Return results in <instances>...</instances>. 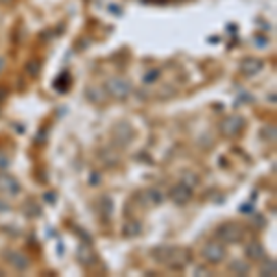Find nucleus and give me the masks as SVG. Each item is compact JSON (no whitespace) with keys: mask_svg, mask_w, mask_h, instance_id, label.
I'll list each match as a JSON object with an SVG mask.
<instances>
[{"mask_svg":"<svg viewBox=\"0 0 277 277\" xmlns=\"http://www.w3.org/2000/svg\"><path fill=\"white\" fill-rule=\"evenodd\" d=\"M152 257L170 270H183L191 262V251L187 248H176V246H157L152 251Z\"/></svg>","mask_w":277,"mask_h":277,"instance_id":"obj_1","label":"nucleus"},{"mask_svg":"<svg viewBox=\"0 0 277 277\" xmlns=\"http://www.w3.org/2000/svg\"><path fill=\"white\" fill-rule=\"evenodd\" d=\"M261 275H275L277 273V268H275V262L273 261H264L262 262L261 270H259Z\"/></svg>","mask_w":277,"mask_h":277,"instance_id":"obj_16","label":"nucleus"},{"mask_svg":"<svg viewBox=\"0 0 277 277\" xmlns=\"http://www.w3.org/2000/svg\"><path fill=\"white\" fill-rule=\"evenodd\" d=\"M0 192L15 196V194L21 192V185H19V181L13 176L6 174V172H0Z\"/></svg>","mask_w":277,"mask_h":277,"instance_id":"obj_7","label":"nucleus"},{"mask_svg":"<svg viewBox=\"0 0 277 277\" xmlns=\"http://www.w3.org/2000/svg\"><path fill=\"white\" fill-rule=\"evenodd\" d=\"M10 209L11 207L4 202V200H0V213H4V211H10Z\"/></svg>","mask_w":277,"mask_h":277,"instance_id":"obj_18","label":"nucleus"},{"mask_svg":"<svg viewBox=\"0 0 277 277\" xmlns=\"http://www.w3.org/2000/svg\"><path fill=\"white\" fill-rule=\"evenodd\" d=\"M170 200L172 202H176L177 205H183V203L187 202H191V198H192V189L187 183H179V185L176 187H172V191H170Z\"/></svg>","mask_w":277,"mask_h":277,"instance_id":"obj_6","label":"nucleus"},{"mask_svg":"<svg viewBox=\"0 0 277 277\" xmlns=\"http://www.w3.org/2000/svg\"><path fill=\"white\" fill-rule=\"evenodd\" d=\"M6 259H8V262H10L15 270H19V272H24V270L30 268V259H28L24 253H21V251H8V253H6Z\"/></svg>","mask_w":277,"mask_h":277,"instance_id":"obj_9","label":"nucleus"},{"mask_svg":"<svg viewBox=\"0 0 277 277\" xmlns=\"http://www.w3.org/2000/svg\"><path fill=\"white\" fill-rule=\"evenodd\" d=\"M216 239L222 244H237L244 239V229L237 222H225L216 229Z\"/></svg>","mask_w":277,"mask_h":277,"instance_id":"obj_2","label":"nucleus"},{"mask_svg":"<svg viewBox=\"0 0 277 277\" xmlns=\"http://www.w3.org/2000/svg\"><path fill=\"white\" fill-rule=\"evenodd\" d=\"M4 59H2V58H0V74H2V70H4Z\"/></svg>","mask_w":277,"mask_h":277,"instance_id":"obj_20","label":"nucleus"},{"mask_svg":"<svg viewBox=\"0 0 277 277\" xmlns=\"http://www.w3.org/2000/svg\"><path fill=\"white\" fill-rule=\"evenodd\" d=\"M202 255L209 264H220L225 259V248L222 242H214L213 240V242H207L203 246Z\"/></svg>","mask_w":277,"mask_h":277,"instance_id":"obj_4","label":"nucleus"},{"mask_svg":"<svg viewBox=\"0 0 277 277\" xmlns=\"http://www.w3.org/2000/svg\"><path fill=\"white\" fill-rule=\"evenodd\" d=\"M242 128H244V120L240 117H237V115H233V117H227L224 120V122L220 124V129H222V133L225 135V137H237V135H240V131H242Z\"/></svg>","mask_w":277,"mask_h":277,"instance_id":"obj_5","label":"nucleus"},{"mask_svg":"<svg viewBox=\"0 0 277 277\" xmlns=\"http://www.w3.org/2000/svg\"><path fill=\"white\" fill-rule=\"evenodd\" d=\"M106 91L109 96L117 98V100H124L128 98L129 93H131V85L128 81L122 80V78H111V80L106 81Z\"/></svg>","mask_w":277,"mask_h":277,"instance_id":"obj_3","label":"nucleus"},{"mask_svg":"<svg viewBox=\"0 0 277 277\" xmlns=\"http://www.w3.org/2000/svg\"><path fill=\"white\" fill-rule=\"evenodd\" d=\"M0 2H6V4H8V2H11V0H0Z\"/></svg>","mask_w":277,"mask_h":277,"instance_id":"obj_21","label":"nucleus"},{"mask_svg":"<svg viewBox=\"0 0 277 277\" xmlns=\"http://www.w3.org/2000/svg\"><path fill=\"white\" fill-rule=\"evenodd\" d=\"M26 70H28V74L35 78V76H39V72H41V63H39L37 59H35V61H30L28 67H26Z\"/></svg>","mask_w":277,"mask_h":277,"instance_id":"obj_17","label":"nucleus"},{"mask_svg":"<svg viewBox=\"0 0 277 277\" xmlns=\"http://www.w3.org/2000/svg\"><path fill=\"white\" fill-rule=\"evenodd\" d=\"M261 69H262V61H259V59H255V58H248L240 63V70H242L246 76L257 74Z\"/></svg>","mask_w":277,"mask_h":277,"instance_id":"obj_10","label":"nucleus"},{"mask_svg":"<svg viewBox=\"0 0 277 277\" xmlns=\"http://www.w3.org/2000/svg\"><path fill=\"white\" fill-rule=\"evenodd\" d=\"M6 95H8V93H6V89H4V87H0V100H4Z\"/></svg>","mask_w":277,"mask_h":277,"instance_id":"obj_19","label":"nucleus"},{"mask_svg":"<svg viewBox=\"0 0 277 277\" xmlns=\"http://www.w3.org/2000/svg\"><path fill=\"white\" fill-rule=\"evenodd\" d=\"M246 255L251 261H262L264 255H266V251L261 246V242H250V244L246 246Z\"/></svg>","mask_w":277,"mask_h":277,"instance_id":"obj_11","label":"nucleus"},{"mask_svg":"<svg viewBox=\"0 0 277 277\" xmlns=\"http://www.w3.org/2000/svg\"><path fill=\"white\" fill-rule=\"evenodd\" d=\"M24 214H26L28 218H35V216H39L41 214V207H39L37 203L32 202V200H28L26 203H24Z\"/></svg>","mask_w":277,"mask_h":277,"instance_id":"obj_14","label":"nucleus"},{"mask_svg":"<svg viewBox=\"0 0 277 277\" xmlns=\"http://www.w3.org/2000/svg\"><path fill=\"white\" fill-rule=\"evenodd\" d=\"M133 138V129L129 128L128 124H120L113 129V141L118 144V146H128Z\"/></svg>","mask_w":277,"mask_h":277,"instance_id":"obj_8","label":"nucleus"},{"mask_svg":"<svg viewBox=\"0 0 277 277\" xmlns=\"http://www.w3.org/2000/svg\"><path fill=\"white\" fill-rule=\"evenodd\" d=\"M227 270H229L231 273H235V275H248L250 270H251V266L244 261H231L229 266H227Z\"/></svg>","mask_w":277,"mask_h":277,"instance_id":"obj_13","label":"nucleus"},{"mask_svg":"<svg viewBox=\"0 0 277 277\" xmlns=\"http://www.w3.org/2000/svg\"><path fill=\"white\" fill-rule=\"evenodd\" d=\"M78 259H80V262L83 266H93L96 262V257L89 246H80V250H78Z\"/></svg>","mask_w":277,"mask_h":277,"instance_id":"obj_12","label":"nucleus"},{"mask_svg":"<svg viewBox=\"0 0 277 277\" xmlns=\"http://www.w3.org/2000/svg\"><path fill=\"white\" fill-rule=\"evenodd\" d=\"M122 233L124 237H137L141 233V224H137V222H126L122 227Z\"/></svg>","mask_w":277,"mask_h":277,"instance_id":"obj_15","label":"nucleus"}]
</instances>
